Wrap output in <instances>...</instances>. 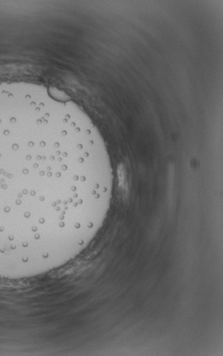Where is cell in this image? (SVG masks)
I'll list each match as a JSON object with an SVG mask.
<instances>
[{
  "label": "cell",
  "instance_id": "cell-1",
  "mask_svg": "<svg viewBox=\"0 0 223 356\" xmlns=\"http://www.w3.org/2000/svg\"><path fill=\"white\" fill-rule=\"evenodd\" d=\"M114 185L104 141L63 93L0 83V270L48 273L103 225Z\"/></svg>",
  "mask_w": 223,
  "mask_h": 356
}]
</instances>
